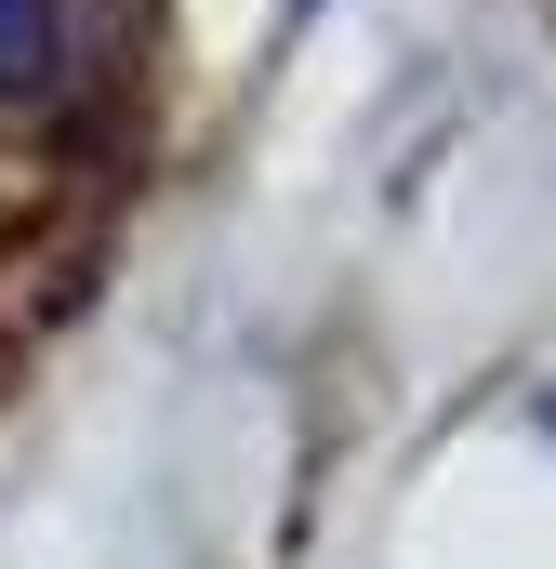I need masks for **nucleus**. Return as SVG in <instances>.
Here are the masks:
<instances>
[{"label":"nucleus","instance_id":"1","mask_svg":"<svg viewBox=\"0 0 556 569\" xmlns=\"http://www.w3.org/2000/svg\"><path fill=\"white\" fill-rule=\"evenodd\" d=\"M67 80H80L67 0H0V107H53Z\"/></svg>","mask_w":556,"mask_h":569}]
</instances>
